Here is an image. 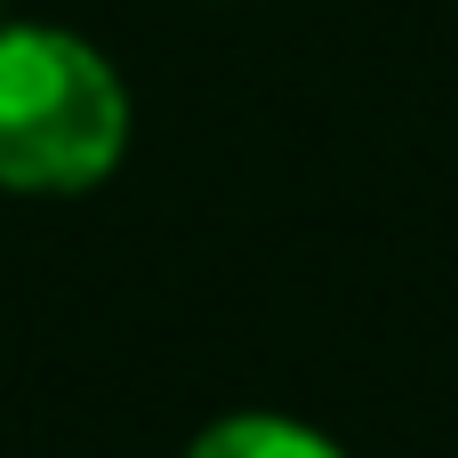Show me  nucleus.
Wrapping results in <instances>:
<instances>
[{
    "label": "nucleus",
    "instance_id": "obj_1",
    "mask_svg": "<svg viewBox=\"0 0 458 458\" xmlns=\"http://www.w3.org/2000/svg\"><path fill=\"white\" fill-rule=\"evenodd\" d=\"M129 145V97L113 64L56 24H0V185L89 193Z\"/></svg>",
    "mask_w": 458,
    "mask_h": 458
},
{
    "label": "nucleus",
    "instance_id": "obj_2",
    "mask_svg": "<svg viewBox=\"0 0 458 458\" xmlns=\"http://www.w3.org/2000/svg\"><path fill=\"white\" fill-rule=\"evenodd\" d=\"M185 458H346L330 435H314L306 419H282V411H233V419H209Z\"/></svg>",
    "mask_w": 458,
    "mask_h": 458
}]
</instances>
